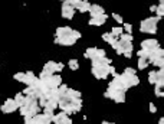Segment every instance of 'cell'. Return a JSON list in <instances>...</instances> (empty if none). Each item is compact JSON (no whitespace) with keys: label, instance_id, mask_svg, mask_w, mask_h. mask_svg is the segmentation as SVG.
Masks as SVG:
<instances>
[{"label":"cell","instance_id":"6da1fadb","mask_svg":"<svg viewBox=\"0 0 164 124\" xmlns=\"http://www.w3.org/2000/svg\"><path fill=\"white\" fill-rule=\"evenodd\" d=\"M82 105H84L82 98H72L66 94L61 95L58 100V108H61V111H63L68 116L79 113L82 110Z\"/></svg>","mask_w":164,"mask_h":124},{"label":"cell","instance_id":"7a4b0ae2","mask_svg":"<svg viewBox=\"0 0 164 124\" xmlns=\"http://www.w3.org/2000/svg\"><path fill=\"white\" fill-rule=\"evenodd\" d=\"M161 19H158L157 16H150L145 17L140 22V32L141 33H147V35H156L158 30V22Z\"/></svg>","mask_w":164,"mask_h":124},{"label":"cell","instance_id":"3957f363","mask_svg":"<svg viewBox=\"0 0 164 124\" xmlns=\"http://www.w3.org/2000/svg\"><path fill=\"white\" fill-rule=\"evenodd\" d=\"M65 36H74L76 41L81 39V32L76 29H72L69 26H58L55 29V38H65Z\"/></svg>","mask_w":164,"mask_h":124},{"label":"cell","instance_id":"277c9868","mask_svg":"<svg viewBox=\"0 0 164 124\" xmlns=\"http://www.w3.org/2000/svg\"><path fill=\"white\" fill-rule=\"evenodd\" d=\"M13 79L17 81V82L20 84H25L26 87H29L32 85L35 79H36V74H35L33 71H26V72H16V74L13 75Z\"/></svg>","mask_w":164,"mask_h":124},{"label":"cell","instance_id":"5b68a950","mask_svg":"<svg viewBox=\"0 0 164 124\" xmlns=\"http://www.w3.org/2000/svg\"><path fill=\"white\" fill-rule=\"evenodd\" d=\"M104 97L112 100L114 103H118V104L125 103V92L124 91H117V90H111V88H108V90L104 92Z\"/></svg>","mask_w":164,"mask_h":124},{"label":"cell","instance_id":"8992f818","mask_svg":"<svg viewBox=\"0 0 164 124\" xmlns=\"http://www.w3.org/2000/svg\"><path fill=\"white\" fill-rule=\"evenodd\" d=\"M42 82L48 90H56V88L62 84V77L59 74H53V75H51V77H48L46 79H43Z\"/></svg>","mask_w":164,"mask_h":124},{"label":"cell","instance_id":"52a82bcc","mask_svg":"<svg viewBox=\"0 0 164 124\" xmlns=\"http://www.w3.org/2000/svg\"><path fill=\"white\" fill-rule=\"evenodd\" d=\"M109 65H97V66H91V72L97 79H107L109 77L108 72Z\"/></svg>","mask_w":164,"mask_h":124},{"label":"cell","instance_id":"ba28073f","mask_svg":"<svg viewBox=\"0 0 164 124\" xmlns=\"http://www.w3.org/2000/svg\"><path fill=\"white\" fill-rule=\"evenodd\" d=\"M107 56V52L104 49H99V48H86L84 54V58L85 59H95V58H105Z\"/></svg>","mask_w":164,"mask_h":124},{"label":"cell","instance_id":"9c48e42d","mask_svg":"<svg viewBox=\"0 0 164 124\" xmlns=\"http://www.w3.org/2000/svg\"><path fill=\"white\" fill-rule=\"evenodd\" d=\"M17 105L16 103H15V100L13 98H6L4 100V103L0 105V111L3 113V114H12V113H15L17 110Z\"/></svg>","mask_w":164,"mask_h":124},{"label":"cell","instance_id":"30bf717a","mask_svg":"<svg viewBox=\"0 0 164 124\" xmlns=\"http://www.w3.org/2000/svg\"><path fill=\"white\" fill-rule=\"evenodd\" d=\"M75 9H72L69 4H68V0H63L62 2V7H61V16L63 17V19H68V20H71V19H74V16H75Z\"/></svg>","mask_w":164,"mask_h":124},{"label":"cell","instance_id":"8fae6325","mask_svg":"<svg viewBox=\"0 0 164 124\" xmlns=\"http://www.w3.org/2000/svg\"><path fill=\"white\" fill-rule=\"evenodd\" d=\"M52 123L53 124H72V118L68 114H65L63 111H61L58 114H53Z\"/></svg>","mask_w":164,"mask_h":124},{"label":"cell","instance_id":"7c38bea8","mask_svg":"<svg viewBox=\"0 0 164 124\" xmlns=\"http://www.w3.org/2000/svg\"><path fill=\"white\" fill-rule=\"evenodd\" d=\"M140 46H141V49H144V51H153V49H156V48H158L160 43H158V41L154 39V38H148V39L141 41Z\"/></svg>","mask_w":164,"mask_h":124},{"label":"cell","instance_id":"4fadbf2b","mask_svg":"<svg viewBox=\"0 0 164 124\" xmlns=\"http://www.w3.org/2000/svg\"><path fill=\"white\" fill-rule=\"evenodd\" d=\"M76 42H78V41H76L74 36L55 38V39H53V43H56V45H61V46H74Z\"/></svg>","mask_w":164,"mask_h":124},{"label":"cell","instance_id":"5bb4252c","mask_svg":"<svg viewBox=\"0 0 164 124\" xmlns=\"http://www.w3.org/2000/svg\"><path fill=\"white\" fill-rule=\"evenodd\" d=\"M89 19H92V17H97V16H101L105 13V9L102 7L101 4H95V3H91V7H89Z\"/></svg>","mask_w":164,"mask_h":124},{"label":"cell","instance_id":"9a60e30c","mask_svg":"<svg viewBox=\"0 0 164 124\" xmlns=\"http://www.w3.org/2000/svg\"><path fill=\"white\" fill-rule=\"evenodd\" d=\"M107 20H108V15H107V13H104V15H101V16H97V17L89 19L88 25L89 26H102V25H105Z\"/></svg>","mask_w":164,"mask_h":124},{"label":"cell","instance_id":"2e32d148","mask_svg":"<svg viewBox=\"0 0 164 124\" xmlns=\"http://www.w3.org/2000/svg\"><path fill=\"white\" fill-rule=\"evenodd\" d=\"M42 71H45V72H46V74H49V75L56 74V62H55V61L45 62V65H43Z\"/></svg>","mask_w":164,"mask_h":124},{"label":"cell","instance_id":"e0dca14e","mask_svg":"<svg viewBox=\"0 0 164 124\" xmlns=\"http://www.w3.org/2000/svg\"><path fill=\"white\" fill-rule=\"evenodd\" d=\"M102 41L107 42V43H108L109 46H112L114 43H115V42L118 41V39H115V38H114L109 32H105V33H102Z\"/></svg>","mask_w":164,"mask_h":124},{"label":"cell","instance_id":"ac0fdd59","mask_svg":"<svg viewBox=\"0 0 164 124\" xmlns=\"http://www.w3.org/2000/svg\"><path fill=\"white\" fill-rule=\"evenodd\" d=\"M15 103H16V105L17 107H22V105H23V104H25V101H26V97L23 94H22V92H17L16 95H15ZM17 110H19V108H17Z\"/></svg>","mask_w":164,"mask_h":124},{"label":"cell","instance_id":"d6986e66","mask_svg":"<svg viewBox=\"0 0 164 124\" xmlns=\"http://www.w3.org/2000/svg\"><path fill=\"white\" fill-rule=\"evenodd\" d=\"M111 35H112L115 39H118V38L121 36L122 33H124V30H122V26H112V29H111Z\"/></svg>","mask_w":164,"mask_h":124},{"label":"cell","instance_id":"ffe728a7","mask_svg":"<svg viewBox=\"0 0 164 124\" xmlns=\"http://www.w3.org/2000/svg\"><path fill=\"white\" fill-rule=\"evenodd\" d=\"M68 68H69L71 71H78L79 69V61L75 59V58L69 59V61H68Z\"/></svg>","mask_w":164,"mask_h":124},{"label":"cell","instance_id":"44dd1931","mask_svg":"<svg viewBox=\"0 0 164 124\" xmlns=\"http://www.w3.org/2000/svg\"><path fill=\"white\" fill-rule=\"evenodd\" d=\"M156 15H157V17H158V19H163V16H164V2H163V0H160V2H158V4H157Z\"/></svg>","mask_w":164,"mask_h":124},{"label":"cell","instance_id":"7402d4cb","mask_svg":"<svg viewBox=\"0 0 164 124\" xmlns=\"http://www.w3.org/2000/svg\"><path fill=\"white\" fill-rule=\"evenodd\" d=\"M148 65H150V62L147 61V59H143V58H138V62H137V68H138L140 71H144L147 69Z\"/></svg>","mask_w":164,"mask_h":124},{"label":"cell","instance_id":"603a6c76","mask_svg":"<svg viewBox=\"0 0 164 124\" xmlns=\"http://www.w3.org/2000/svg\"><path fill=\"white\" fill-rule=\"evenodd\" d=\"M66 95L72 97V98H82V92L78 91V90H72V88H68L66 90Z\"/></svg>","mask_w":164,"mask_h":124},{"label":"cell","instance_id":"cb8c5ba5","mask_svg":"<svg viewBox=\"0 0 164 124\" xmlns=\"http://www.w3.org/2000/svg\"><path fill=\"white\" fill-rule=\"evenodd\" d=\"M89 7H91V3H89L88 0H82V4H81V7L78 9V12L79 13H88Z\"/></svg>","mask_w":164,"mask_h":124},{"label":"cell","instance_id":"d4e9b609","mask_svg":"<svg viewBox=\"0 0 164 124\" xmlns=\"http://www.w3.org/2000/svg\"><path fill=\"white\" fill-rule=\"evenodd\" d=\"M156 81H157V72L153 69V71H150V72H148V84L154 85V84H156Z\"/></svg>","mask_w":164,"mask_h":124},{"label":"cell","instance_id":"484cf974","mask_svg":"<svg viewBox=\"0 0 164 124\" xmlns=\"http://www.w3.org/2000/svg\"><path fill=\"white\" fill-rule=\"evenodd\" d=\"M132 39H134V36L128 35V33H122L121 36L118 38V41H121V42H132Z\"/></svg>","mask_w":164,"mask_h":124},{"label":"cell","instance_id":"4316f807","mask_svg":"<svg viewBox=\"0 0 164 124\" xmlns=\"http://www.w3.org/2000/svg\"><path fill=\"white\" fill-rule=\"evenodd\" d=\"M151 65L157 66L158 69H160V68H164V58H157V59H154V61L151 62Z\"/></svg>","mask_w":164,"mask_h":124},{"label":"cell","instance_id":"83f0119b","mask_svg":"<svg viewBox=\"0 0 164 124\" xmlns=\"http://www.w3.org/2000/svg\"><path fill=\"white\" fill-rule=\"evenodd\" d=\"M122 30H124V33L132 35V25L131 23H122Z\"/></svg>","mask_w":164,"mask_h":124},{"label":"cell","instance_id":"f1b7e54d","mask_svg":"<svg viewBox=\"0 0 164 124\" xmlns=\"http://www.w3.org/2000/svg\"><path fill=\"white\" fill-rule=\"evenodd\" d=\"M111 16H112V19L118 23V26H121L122 23H124V19H122V16H121V15H118V13H112Z\"/></svg>","mask_w":164,"mask_h":124},{"label":"cell","instance_id":"f546056e","mask_svg":"<svg viewBox=\"0 0 164 124\" xmlns=\"http://www.w3.org/2000/svg\"><path fill=\"white\" fill-rule=\"evenodd\" d=\"M154 94H156V97H158V98L164 97V88H161V87H154Z\"/></svg>","mask_w":164,"mask_h":124},{"label":"cell","instance_id":"4dcf8cb0","mask_svg":"<svg viewBox=\"0 0 164 124\" xmlns=\"http://www.w3.org/2000/svg\"><path fill=\"white\" fill-rule=\"evenodd\" d=\"M122 74L134 75V74H137V69H135V68H131V66H127V68H124V72H122Z\"/></svg>","mask_w":164,"mask_h":124},{"label":"cell","instance_id":"1f68e13d","mask_svg":"<svg viewBox=\"0 0 164 124\" xmlns=\"http://www.w3.org/2000/svg\"><path fill=\"white\" fill-rule=\"evenodd\" d=\"M63 68H65V64H62V62H56V74H58V72H62Z\"/></svg>","mask_w":164,"mask_h":124},{"label":"cell","instance_id":"d6a6232c","mask_svg":"<svg viewBox=\"0 0 164 124\" xmlns=\"http://www.w3.org/2000/svg\"><path fill=\"white\" fill-rule=\"evenodd\" d=\"M148 107H150V113H151V114L157 113V107H156V105H154L153 103H150V104H148Z\"/></svg>","mask_w":164,"mask_h":124},{"label":"cell","instance_id":"836d02e7","mask_svg":"<svg viewBox=\"0 0 164 124\" xmlns=\"http://www.w3.org/2000/svg\"><path fill=\"white\" fill-rule=\"evenodd\" d=\"M125 58H128V59H131L132 58V52H125V54H122Z\"/></svg>","mask_w":164,"mask_h":124},{"label":"cell","instance_id":"e575fe53","mask_svg":"<svg viewBox=\"0 0 164 124\" xmlns=\"http://www.w3.org/2000/svg\"><path fill=\"white\" fill-rule=\"evenodd\" d=\"M156 9H157V4H153V6H150V12L156 13Z\"/></svg>","mask_w":164,"mask_h":124},{"label":"cell","instance_id":"d590c367","mask_svg":"<svg viewBox=\"0 0 164 124\" xmlns=\"http://www.w3.org/2000/svg\"><path fill=\"white\" fill-rule=\"evenodd\" d=\"M101 124H115V123H114V121H107V120H104Z\"/></svg>","mask_w":164,"mask_h":124},{"label":"cell","instance_id":"8d00e7d4","mask_svg":"<svg viewBox=\"0 0 164 124\" xmlns=\"http://www.w3.org/2000/svg\"><path fill=\"white\" fill-rule=\"evenodd\" d=\"M158 124H164V118H163V117H161L160 120H158Z\"/></svg>","mask_w":164,"mask_h":124},{"label":"cell","instance_id":"74e56055","mask_svg":"<svg viewBox=\"0 0 164 124\" xmlns=\"http://www.w3.org/2000/svg\"><path fill=\"white\" fill-rule=\"evenodd\" d=\"M0 64H2V62H0Z\"/></svg>","mask_w":164,"mask_h":124}]
</instances>
